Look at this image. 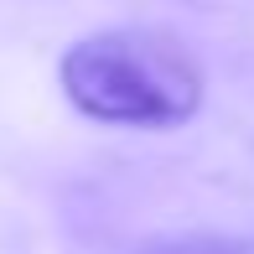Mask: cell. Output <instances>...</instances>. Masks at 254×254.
I'll use <instances>...</instances> for the list:
<instances>
[{
	"instance_id": "obj_2",
	"label": "cell",
	"mask_w": 254,
	"mask_h": 254,
	"mask_svg": "<svg viewBox=\"0 0 254 254\" xmlns=\"http://www.w3.org/2000/svg\"><path fill=\"white\" fill-rule=\"evenodd\" d=\"M130 254H254V239H239V234H171V239H151V244H140Z\"/></svg>"
},
{
	"instance_id": "obj_1",
	"label": "cell",
	"mask_w": 254,
	"mask_h": 254,
	"mask_svg": "<svg viewBox=\"0 0 254 254\" xmlns=\"http://www.w3.org/2000/svg\"><path fill=\"white\" fill-rule=\"evenodd\" d=\"M63 94L78 114L99 125L130 130H166L197 114L202 104V67L177 37L151 26L94 31L73 42L57 63Z\"/></svg>"
}]
</instances>
